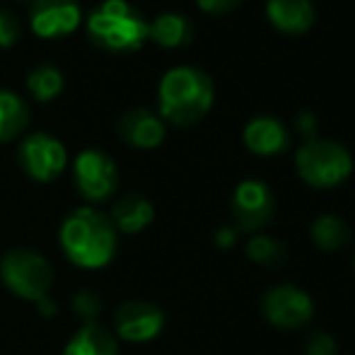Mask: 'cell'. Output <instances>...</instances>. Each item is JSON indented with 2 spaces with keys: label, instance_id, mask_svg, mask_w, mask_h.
I'll use <instances>...</instances> for the list:
<instances>
[{
  "label": "cell",
  "instance_id": "6da1fadb",
  "mask_svg": "<svg viewBox=\"0 0 355 355\" xmlns=\"http://www.w3.org/2000/svg\"><path fill=\"white\" fill-rule=\"evenodd\" d=\"M58 242L68 261L78 268L97 271L114 261L119 249V232L107 213L94 206H80L63 218Z\"/></svg>",
  "mask_w": 355,
  "mask_h": 355
},
{
  "label": "cell",
  "instance_id": "7a4b0ae2",
  "mask_svg": "<svg viewBox=\"0 0 355 355\" xmlns=\"http://www.w3.org/2000/svg\"><path fill=\"white\" fill-rule=\"evenodd\" d=\"M213 97V80L201 68H169L157 87L159 119L174 126H193L211 112Z\"/></svg>",
  "mask_w": 355,
  "mask_h": 355
},
{
  "label": "cell",
  "instance_id": "3957f363",
  "mask_svg": "<svg viewBox=\"0 0 355 355\" xmlns=\"http://www.w3.org/2000/svg\"><path fill=\"white\" fill-rule=\"evenodd\" d=\"M85 27L89 39L104 51L131 53L148 42L150 22L128 0H102L87 15Z\"/></svg>",
  "mask_w": 355,
  "mask_h": 355
},
{
  "label": "cell",
  "instance_id": "277c9868",
  "mask_svg": "<svg viewBox=\"0 0 355 355\" xmlns=\"http://www.w3.org/2000/svg\"><path fill=\"white\" fill-rule=\"evenodd\" d=\"M0 281L19 300L44 302L53 285V268L44 254L34 249H10L0 259Z\"/></svg>",
  "mask_w": 355,
  "mask_h": 355
},
{
  "label": "cell",
  "instance_id": "5b68a950",
  "mask_svg": "<svg viewBox=\"0 0 355 355\" xmlns=\"http://www.w3.org/2000/svg\"><path fill=\"white\" fill-rule=\"evenodd\" d=\"M297 174L314 189H334L353 172V157L341 143L312 138L295 155Z\"/></svg>",
  "mask_w": 355,
  "mask_h": 355
},
{
  "label": "cell",
  "instance_id": "8992f818",
  "mask_svg": "<svg viewBox=\"0 0 355 355\" xmlns=\"http://www.w3.org/2000/svg\"><path fill=\"white\" fill-rule=\"evenodd\" d=\"M73 182L87 206H97L116 193L119 167L104 150L87 148L73 159Z\"/></svg>",
  "mask_w": 355,
  "mask_h": 355
},
{
  "label": "cell",
  "instance_id": "52a82bcc",
  "mask_svg": "<svg viewBox=\"0 0 355 355\" xmlns=\"http://www.w3.org/2000/svg\"><path fill=\"white\" fill-rule=\"evenodd\" d=\"M22 172L39 184H51L66 172L68 150L56 136L46 131H34L22 138L17 148Z\"/></svg>",
  "mask_w": 355,
  "mask_h": 355
},
{
  "label": "cell",
  "instance_id": "ba28073f",
  "mask_svg": "<svg viewBox=\"0 0 355 355\" xmlns=\"http://www.w3.org/2000/svg\"><path fill=\"white\" fill-rule=\"evenodd\" d=\"M261 312L271 327L295 331V329H302L312 322L314 300L307 290L293 283H281L266 290L261 300Z\"/></svg>",
  "mask_w": 355,
  "mask_h": 355
},
{
  "label": "cell",
  "instance_id": "9c48e42d",
  "mask_svg": "<svg viewBox=\"0 0 355 355\" xmlns=\"http://www.w3.org/2000/svg\"><path fill=\"white\" fill-rule=\"evenodd\" d=\"M29 29L39 39H63L83 24V8L78 0H32Z\"/></svg>",
  "mask_w": 355,
  "mask_h": 355
},
{
  "label": "cell",
  "instance_id": "30bf717a",
  "mask_svg": "<svg viewBox=\"0 0 355 355\" xmlns=\"http://www.w3.org/2000/svg\"><path fill=\"white\" fill-rule=\"evenodd\" d=\"M167 317L153 302L128 300L114 312V336L128 343H150L162 334Z\"/></svg>",
  "mask_w": 355,
  "mask_h": 355
},
{
  "label": "cell",
  "instance_id": "8fae6325",
  "mask_svg": "<svg viewBox=\"0 0 355 355\" xmlns=\"http://www.w3.org/2000/svg\"><path fill=\"white\" fill-rule=\"evenodd\" d=\"M276 201H273L271 189L257 179H244L237 184L232 193V218L237 225V232H257L263 225L271 223Z\"/></svg>",
  "mask_w": 355,
  "mask_h": 355
},
{
  "label": "cell",
  "instance_id": "7c38bea8",
  "mask_svg": "<svg viewBox=\"0 0 355 355\" xmlns=\"http://www.w3.org/2000/svg\"><path fill=\"white\" fill-rule=\"evenodd\" d=\"M116 133L121 136V141L131 148L138 150H153L157 145H162L167 128L164 121L159 119V114L150 112L145 107H133L119 116L116 121Z\"/></svg>",
  "mask_w": 355,
  "mask_h": 355
},
{
  "label": "cell",
  "instance_id": "4fadbf2b",
  "mask_svg": "<svg viewBox=\"0 0 355 355\" xmlns=\"http://www.w3.org/2000/svg\"><path fill=\"white\" fill-rule=\"evenodd\" d=\"M109 220H112L116 232L138 234L155 220V206L145 196L126 193V196H121L119 201H114Z\"/></svg>",
  "mask_w": 355,
  "mask_h": 355
},
{
  "label": "cell",
  "instance_id": "5bb4252c",
  "mask_svg": "<svg viewBox=\"0 0 355 355\" xmlns=\"http://www.w3.org/2000/svg\"><path fill=\"white\" fill-rule=\"evenodd\" d=\"M63 355H119V338L107 327L89 322L68 338Z\"/></svg>",
  "mask_w": 355,
  "mask_h": 355
},
{
  "label": "cell",
  "instance_id": "9a60e30c",
  "mask_svg": "<svg viewBox=\"0 0 355 355\" xmlns=\"http://www.w3.org/2000/svg\"><path fill=\"white\" fill-rule=\"evenodd\" d=\"M244 143L254 155H278L288 145V131L281 121L271 116L252 119L244 128Z\"/></svg>",
  "mask_w": 355,
  "mask_h": 355
},
{
  "label": "cell",
  "instance_id": "2e32d148",
  "mask_svg": "<svg viewBox=\"0 0 355 355\" xmlns=\"http://www.w3.org/2000/svg\"><path fill=\"white\" fill-rule=\"evenodd\" d=\"M268 19L288 34H302L314 22V5L309 0H268Z\"/></svg>",
  "mask_w": 355,
  "mask_h": 355
},
{
  "label": "cell",
  "instance_id": "e0dca14e",
  "mask_svg": "<svg viewBox=\"0 0 355 355\" xmlns=\"http://www.w3.org/2000/svg\"><path fill=\"white\" fill-rule=\"evenodd\" d=\"M191 22L182 12H162L150 22L148 39L164 49H179L191 42Z\"/></svg>",
  "mask_w": 355,
  "mask_h": 355
},
{
  "label": "cell",
  "instance_id": "ac0fdd59",
  "mask_svg": "<svg viewBox=\"0 0 355 355\" xmlns=\"http://www.w3.org/2000/svg\"><path fill=\"white\" fill-rule=\"evenodd\" d=\"M29 123V107L15 89H0V143H12Z\"/></svg>",
  "mask_w": 355,
  "mask_h": 355
},
{
  "label": "cell",
  "instance_id": "d6986e66",
  "mask_svg": "<svg viewBox=\"0 0 355 355\" xmlns=\"http://www.w3.org/2000/svg\"><path fill=\"white\" fill-rule=\"evenodd\" d=\"M309 237H312L314 247L322 252H338L351 242V227L346 220L338 215H319L309 227Z\"/></svg>",
  "mask_w": 355,
  "mask_h": 355
},
{
  "label": "cell",
  "instance_id": "ffe728a7",
  "mask_svg": "<svg viewBox=\"0 0 355 355\" xmlns=\"http://www.w3.org/2000/svg\"><path fill=\"white\" fill-rule=\"evenodd\" d=\"M66 87V75L53 63H39L27 75V89L37 102H51Z\"/></svg>",
  "mask_w": 355,
  "mask_h": 355
},
{
  "label": "cell",
  "instance_id": "44dd1931",
  "mask_svg": "<svg viewBox=\"0 0 355 355\" xmlns=\"http://www.w3.org/2000/svg\"><path fill=\"white\" fill-rule=\"evenodd\" d=\"M244 252H247L249 261L259 263V266H278V263L285 261L288 249H285L281 239L271 237V234H254V237L247 239Z\"/></svg>",
  "mask_w": 355,
  "mask_h": 355
},
{
  "label": "cell",
  "instance_id": "7402d4cb",
  "mask_svg": "<svg viewBox=\"0 0 355 355\" xmlns=\"http://www.w3.org/2000/svg\"><path fill=\"white\" fill-rule=\"evenodd\" d=\"M338 343L329 331H312L304 338V355H336Z\"/></svg>",
  "mask_w": 355,
  "mask_h": 355
},
{
  "label": "cell",
  "instance_id": "603a6c76",
  "mask_svg": "<svg viewBox=\"0 0 355 355\" xmlns=\"http://www.w3.org/2000/svg\"><path fill=\"white\" fill-rule=\"evenodd\" d=\"M19 32H22V24H19V17L12 12V10L0 8V49H10L17 44Z\"/></svg>",
  "mask_w": 355,
  "mask_h": 355
},
{
  "label": "cell",
  "instance_id": "cb8c5ba5",
  "mask_svg": "<svg viewBox=\"0 0 355 355\" xmlns=\"http://www.w3.org/2000/svg\"><path fill=\"white\" fill-rule=\"evenodd\" d=\"M73 309L78 317L85 319V324L94 322V317L99 314V309H102V300L97 297V293H92V290H83V293H78L73 297Z\"/></svg>",
  "mask_w": 355,
  "mask_h": 355
},
{
  "label": "cell",
  "instance_id": "d4e9b609",
  "mask_svg": "<svg viewBox=\"0 0 355 355\" xmlns=\"http://www.w3.org/2000/svg\"><path fill=\"white\" fill-rule=\"evenodd\" d=\"M239 3L242 0H198V8L211 15H225V12H232Z\"/></svg>",
  "mask_w": 355,
  "mask_h": 355
},
{
  "label": "cell",
  "instance_id": "484cf974",
  "mask_svg": "<svg viewBox=\"0 0 355 355\" xmlns=\"http://www.w3.org/2000/svg\"><path fill=\"white\" fill-rule=\"evenodd\" d=\"M234 242H237V227H218V232H215V244H218L220 249H230Z\"/></svg>",
  "mask_w": 355,
  "mask_h": 355
},
{
  "label": "cell",
  "instance_id": "4316f807",
  "mask_svg": "<svg viewBox=\"0 0 355 355\" xmlns=\"http://www.w3.org/2000/svg\"><path fill=\"white\" fill-rule=\"evenodd\" d=\"M297 126H300V131H302L304 136H312L314 128H317V119H314V114L304 112L302 116H297Z\"/></svg>",
  "mask_w": 355,
  "mask_h": 355
},
{
  "label": "cell",
  "instance_id": "83f0119b",
  "mask_svg": "<svg viewBox=\"0 0 355 355\" xmlns=\"http://www.w3.org/2000/svg\"><path fill=\"white\" fill-rule=\"evenodd\" d=\"M353 268H355V257H353Z\"/></svg>",
  "mask_w": 355,
  "mask_h": 355
}]
</instances>
